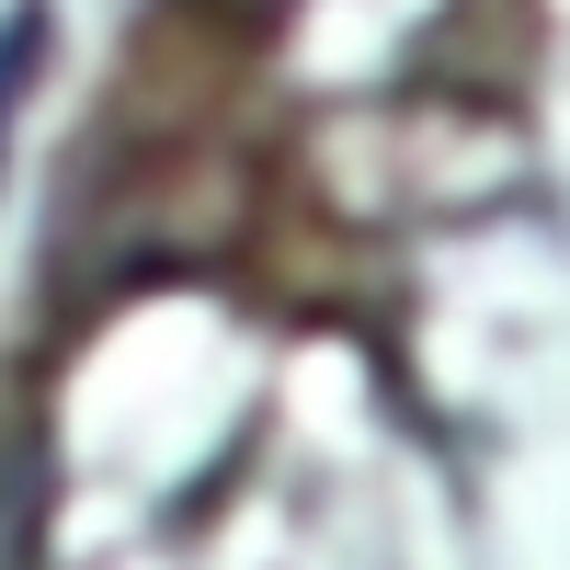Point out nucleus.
<instances>
[{"label":"nucleus","mask_w":570,"mask_h":570,"mask_svg":"<svg viewBox=\"0 0 570 570\" xmlns=\"http://www.w3.org/2000/svg\"><path fill=\"white\" fill-rule=\"evenodd\" d=\"M46 502H58L46 422L12 400V411H0V570H46Z\"/></svg>","instance_id":"1"},{"label":"nucleus","mask_w":570,"mask_h":570,"mask_svg":"<svg viewBox=\"0 0 570 570\" xmlns=\"http://www.w3.org/2000/svg\"><path fill=\"white\" fill-rule=\"evenodd\" d=\"M35 80H46V0H12L0 12V160H12V126L35 104Z\"/></svg>","instance_id":"2"}]
</instances>
